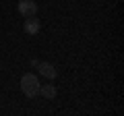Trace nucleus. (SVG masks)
<instances>
[{
	"label": "nucleus",
	"mask_w": 124,
	"mask_h": 116,
	"mask_svg": "<svg viewBox=\"0 0 124 116\" xmlns=\"http://www.w3.org/2000/svg\"><path fill=\"white\" fill-rule=\"evenodd\" d=\"M21 91L27 95V98H35L39 95V79L31 73H25L21 77Z\"/></svg>",
	"instance_id": "obj_1"
},
{
	"label": "nucleus",
	"mask_w": 124,
	"mask_h": 116,
	"mask_svg": "<svg viewBox=\"0 0 124 116\" xmlns=\"http://www.w3.org/2000/svg\"><path fill=\"white\" fill-rule=\"evenodd\" d=\"M17 10H19V15H21V17L29 19V17H35V13H37V4L33 2V0H19Z\"/></svg>",
	"instance_id": "obj_2"
},
{
	"label": "nucleus",
	"mask_w": 124,
	"mask_h": 116,
	"mask_svg": "<svg viewBox=\"0 0 124 116\" xmlns=\"http://www.w3.org/2000/svg\"><path fill=\"white\" fill-rule=\"evenodd\" d=\"M23 29H25L27 35H37V33L41 31V23L37 21L35 17H29V19H25V25H23Z\"/></svg>",
	"instance_id": "obj_3"
},
{
	"label": "nucleus",
	"mask_w": 124,
	"mask_h": 116,
	"mask_svg": "<svg viewBox=\"0 0 124 116\" xmlns=\"http://www.w3.org/2000/svg\"><path fill=\"white\" fill-rule=\"evenodd\" d=\"M35 68H39V75L46 77V79H56V75H58L56 66H54V64H50V62H39Z\"/></svg>",
	"instance_id": "obj_4"
},
{
	"label": "nucleus",
	"mask_w": 124,
	"mask_h": 116,
	"mask_svg": "<svg viewBox=\"0 0 124 116\" xmlns=\"http://www.w3.org/2000/svg\"><path fill=\"white\" fill-rule=\"evenodd\" d=\"M39 93L44 95L46 99H54L56 98V87H54V85H39Z\"/></svg>",
	"instance_id": "obj_5"
},
{
	"label": "nucleus",
	"mask_w": 124,
	"mask_h": 116,
	"mask_svg": "<svg viewBox=\"0 0 124 116\" xmlns=\"http://www.w3.org/2000/svg\"><path fill=\"white\" fill-rule=\"evenodd\" d=\"M29 64H31V66H37V64H39V60H37V58H31Z\"/></svg>",
	"instance_id": "obj_6"
}]
</instances>
